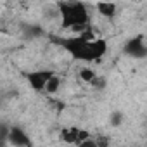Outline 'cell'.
I'll list each match as a JSON object with an SVG mask.
<instances>
[{
    "label": "cell",
    "instance_id": "8992f818",
    "mask_svg": "<svg viewBox=\"0 0 147 147\" xmlns=\"http://www.w3.org/2000/svg\"><path fill=\"white\" fill-rule=\"evenodd\" d=\"M90 131L83 130V128H78V126H71V128H64L61 131V140H64L66 144H71V145H78L82 142H85L87 138H90Z\"/></svg>",
    "mask_w": 147,
    "mask_h": 147
},
{
    "label": "cell",
    "instance_id": "5b68a950",
    "mask_svg": "<svg viewBox=\"0 0 147 147\" xmlns=\"http://www.w3.org/2000/svg\"><path fill=\"white\" fill-rule=\"evenodd\" d=\"M7 142L14 147H31L33 142L30 138V135L21 128V126H9V131H7Z\"/></svg>",
    "mask_w": 147,
    "mask_h": 147
},
{
    "label": "cell",
    "instance_id": "277c9868",
    "mask_svg": "<svg viewBox=\"0 0 147 147\" xmlns=\"http://www.w3.org/2000/svg\"><path fill=\"white\" fill-rule=\"evenodd\" d=\"M123 52L128 55V57H133V59H144L147 55V45L144 42L142 36H135V38H130L125 47H123Z\"/></svg>",
    "mask_w": 147,
    "mask_h": 147
},
{
    "label": "cell",
    "instance_id": "30bf717a",
    "mask_svg": "<svg viewBox=\"0 0 147 147\" xmlns=\"http://www.w3.org/2000/svg\"><path fill=\"white\" fill-rule=\"evenodd\" d=\"M123 119H125V114H123L121 111H113V113H111V118H109V123H111L113 126H119V125L123 123Z\"/></svg>",
    "mask_w": 147,
    "mask_h": 147
},
{
    "label": "cell",
    "instance_id": "6da1fadb",
    "mask_svg": "<svg viewBox=\"0 0 147 147\" xmlns=\"http://www.w3.org/2000/svg\"><path fill=\"white\" fill-rule=\"evenodd\" d=\"M50 40L61 45L73 59L82 61V62H95L102 59L107 52V42L102 38H95L90 28L78 33L76 36H69V38L52 36Z\"/></svg>",
    "mask_w": 147,
    "mask_h": 147
},
{
    "label": "cell",
    "instance_id": "9c48e42d",
    "mask_svg": "<svg viewBox=\"0 0 147 147\" xmlns=\"http://www.w3.org/2000/svg\"><path fill=\"white\" fill-rule=\"evenodd\" d=\"M78 78L83 82V83H95L97 82V75H95V71L92 67H82L78 71Z\"/></svg>",
    "mask_w": 147,
    "mask_h": 147
},
{
    "label": "cell",
    "instance_id": "3957f363",
    "mask_svg": "<svg viewBox=\"0 0 147 147\" xmlns=\"http://www.w3.org/2000/svg\"><path fill=\"white\" fill-rule=\"evenodd\" d=\"M54 73H55L54 69H33V71H26V73H23V76H24L26 83H28L33 90H36V92H43L47 82L50 80V76L54 75Z\"/></svg>",
    "mask_w": 147,
    "mask_h": 147
},
{
    "label": "cell",
    "instance_id": "8fae6325",
    "mask_svg": "<svg viewBox=\"0 0 147 147\" xmlns=\"http://www.w3.org/2000/svg\"><path fill=\"white\" fill-rule=\"evenodd\" d=\"M75 147H97V142H95L94 137H90V138H87L85 142H82V144H78V145H75Z\"/></svg>",
    "mask_w": 147,
    "mask_h": 147
},
{
    "label": "cell",
    "instance_id": "52a82bcc",
    "mask_svg": "<svg viewBox=\"0 0 147 147\" xmlns=\"http://www.w3.org/2000/svg\"><path fill=\"white\" fill-rule=\"evenodd\" d=\"M95 9L104 18H114L116 11H118V5L113 4V2H99V4H95Z\"/></svg>",
    "mask_w": 147,
    "mask_h": 147
},
{
    "label": "cell",
    "instance_id": "ba28073f",
    "mask_svg": "<svg viewBox=\"0 0 147 147\" xmlns=\"http://www.w3.org/2000/svg\"><path fill=\"white\" fill-rule=\"evenodd\" d=\"M61 85H62V78H61V76L57 75V73H54V75L50 76V80L47 82V85H45L43 92H47V94L54 95V94H57V92H59Z\"/></svg>",
    "mask_w": 147,
    "mask_h": 147
},
{
    "label": "cell",
    "instance_id": "7a4b0ae2",
    "mask_svg": "<svg viewBox=\"0 0 147 147\" xmlns=\"http://www.w3.org/2000/svg\"><path fill=\"white\" fill-rule=\"evenodd\" d=\"M62 28L73 31H85L90 26V11L83 2H59L57 4Z\"/></svg>",
    "mask_w": 147,
    "mask_h": 147
}]
</instances>
